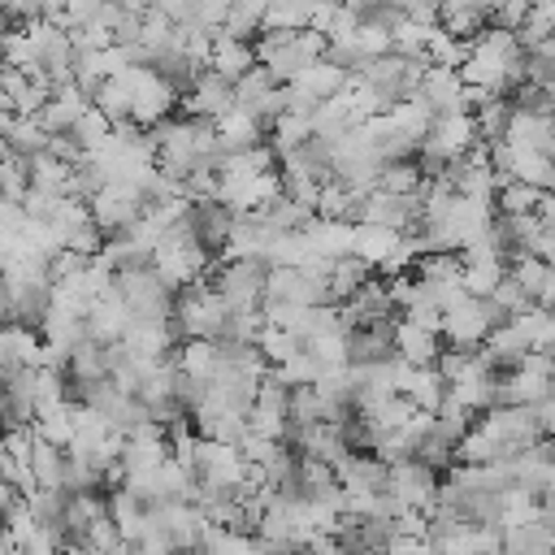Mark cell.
Returning a JSON list of instances; mask_svg holds the SVG:
<instances>
[{
	"mask_svg": "<svg viewBox=\"0 0 555 555\" xmlns=\"http://www.w3.org/2000/svg\"><path fill=\"white\" fill-rule=\"evenodd\" d=\"M278 91V78L256 61L238 82H234V108H256L264 95H273Z\"/></svg>",
	"mask_w": 555,
	"mask_h": 555,
	"instance_id": "cell-4",
	"label": "cell"
},
{
	"mask_svg": "<svg viewBox=\"0 0 555 555\" xmlns=\"http://www.w3.org/2000/svg\"><path fill=\"white\" fill-rule=\"evenodd\" d=\"M251 65H256V43L234 39V35H212V56H208V69H212V74L238 82Z\"/></svg>",
	"mask_w": 555,
	"mask_h": 555,
	"instance_id": "cell-3",
	"label": "cell"
},
{
	"mask_svg": "<svg viewBox=\"0 0 555 555\" xmlns=\"http://www.w3.org/2000/svg\"><path fill=\"white\" fill-rule=\"evenodd\" d=\"M551 43H555V26H551Z\"/></svg>",
	"mask_w": 555,
	"mask_h": 555,
	"instance_id": "cell-8",
	"label": "cell"
},
{
	"mask_svg": "<svg viewBox=\"0 0 555 555\" xmlns=\"http://www.w3.org/2000/svg\"><path fill=\"white\" fill-rule=\"evenodd\" d=\"M395 347H399V356L408 360V364H429L434 360V330H425V325H399L395 330Z\"/></svg>",
	"mask_w": 555,
	"mask_h": 555,
	"instance_id": "cell-5",
	"label": "cell"
},
{
	"mask_svg": "<svg viewBox=\"0 0 555 555\" xmlns=\"http://www.w3.org/2000/svg\"><path fill=\"white\" fill-rule=\"evenodd\" d=\"M186 108H191V113H199V117H217V121H221V117L234 108V82H230V78H221V74H212V69H204V74H199V82L191 87Z\"/></svg>",
	"mask_w": 555,
	"mask_h": 555,
	"instance_id": "cell-2",
	"label": "cell"
},
{
	"mask_svg": "<svg viewBox=\"0 0 555 555\" xmlns=\"http://www.w3.org/2000/svg\"><path fill=\"white\" fill-rule=\"evenodd\" d=\"M416 100L429 108V113H460V104L468 100V82L460 69L451 65H425L421 74V87H416Z\"/></svg>",
	"mask_w": 555,
	"mask_h": 555,
	"instance_id": "cell-1",
	"label": "cell"
},
{
	"mask_svg": "<svg viewBox=\"0 0 555 555\" xmlns=\"http://www.w3.org/2000/svg\"><path fill=\"white\" fill-rule=\"evenodd\" d=\"M438 4L442 0H403V17L416 26H438Z\"/></svg>",
	"mask_w": 555,
	"mask_h": 555,
	"instance_id": "cell-7",
	"label": "cell"
},
{
	"mask_svg": "<svg viewBox=\"0 0 555 555\" xmlns=\"http://www.w3.org/2000/svg\"><path fill=\"white\" fill-rule=\"evenodd\" d=\"M529 9H533V0H503V4L494 9V17H490V22H494L499 30H512V35H516V30H520V22L529 17Z\"/></svg>",
	"mask_w": 555,
	"mask_h": 555,
	"instance_id": "cell-6",
	"label": "cell"
}]
</instances>
